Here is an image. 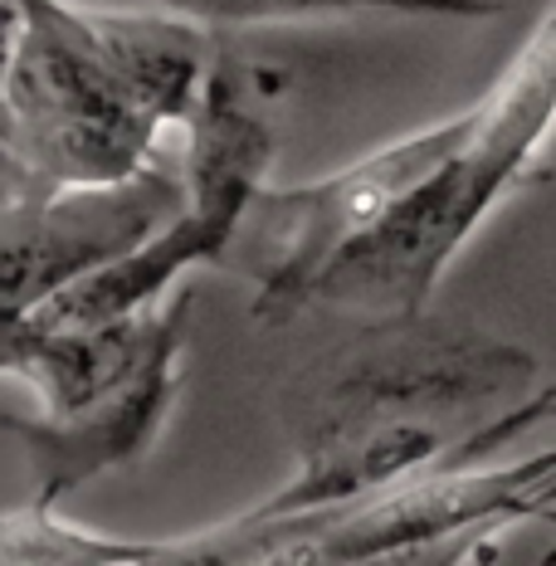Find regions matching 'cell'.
I'll return each instance as SVG.
<instances>
[{
    "mask_svg": "<svg viewBox=\"0 0 556 566\" xmlns=\"http://www.w3.org/2000/svg\"><path fill=\"white\" fill-rule=\"evenodd\" d=\"M552 420H556V386H547V391H537V396H527L523 406H513V410H507V416H499V420L473 424L464 440L449 444V450L434 459V464H444V469L489 464V454L507 450V444H513L517 434H527L532 424H552Z\"/></svg>",
    "mask_w": 556,
    "mask_h": 566,
    "instance_id": "9",
    "label": "cell"
},
{
    "mask_svg": "<svg viewBox=\"0 0 556 566\" xmlns=\"http://www.w3.org/2000/svg\"><path fill=\"white\" fill-rule=\"evenodd\" d=\"M459 142V113L410 137L366 151L313 186H264L254 200V226L264 250L254 264V317L264 327L293 323L313 308L317 283L352 244H361L376 226H386L410 196L444 167Z\"/></svg>",
    "mask_w": 556,
    "mask_h": 566,
    "instance_id": "4",
    "label": "cell"
},
{
    "mask_svg": "<svg viewBox=\"0 0 556 566\" xmlns=\"http://www.w3.org/2000/svg\"><path fill=\"white\" fill-rule=\"evenodd\" d=\"M216 50L171 10L6 0V191L123 181L186 127Z\"/></svg>",
    "mask_w": 556,
    "mask_h": 566,
    "instance_id": "1",
    "label": "cell"
},
{
    "mask_svg": "<svg viewBox=\"0 0 556 566\" xmlns=\"http://www.w3.org/2000/svg\"><path fill=\"white\" fill-rule=\"evenodd\" d=\"M186 176L151 161L123 181L59 186V191H6L0 206V274H6V317L74 289L103 264L133 254L167 220L186 210Z\"/></svg>",
    "mask_w": 556,
    "mask_h": 566,
    "instance_id": "6",
    "label": "cell"
},
{
    "mask_svg": "<svg viewBox=\"0 0 556 566\" xmlns=\"http://www.w3.org/2000/svg\"><path fill=\"white\" fill-rule=\"evenodd\" d=\"M537 376V361L523 347L459 327H430L420 317L371 323V337L317 381L298 434L352 430L371 420L444 416L517 391Z\"/></svg>",
    "mask_w": 556,
    "mask_h": 566,
    "instance_id": "5",
    "label": "cell"
},
{
    "mask_svg": "<svg viewBox=\"0 0 556 566\" xmlns=\"http://www.w3.org/2000/svg\"><path fill=\"white\" fill-rule=\"evenodd\" d=\"M542 517H556V469H552L547 489H542Z\"/></svg>",
    "mask_w": 556,
    "mask_h": 566,
    "instance_id": "10",
    "label": "cell"
},
{
    "mask_svg": "<svg viewBox=\"0 0 556 566\" xmlns=\"http://www.w3.org/2000/svg\"><path fill=\"white\" fill-rule=\"evenodd\" d=\"M537 562H547V566H556V547H547V552H542V557Z\"/></svg>",
    "mask_w": 556,
    "mask_h": 566,
    "instance_id": "11",
    "label": "cell"
},
{
    "mask_svg": "<svg viewBox=\"0 0 556 566\" xmlns=\"http://www.w3.org/2000/svg\"><path fill=\"white\" fill-rule=\"evenodd\" d=\"M191 317L196 289L186 283L108 323L6 317V376L40 400V416H6V434L34 464V499L59 503L157 444L181 391Z\"/></svg>",
    "mask_w": 556,
    "mask_h": 566,
    "instance_id": "3",
    "label": "cell"
},
{
    "mask_svg": "<svg viewBox=\"0 0 556 566\" xmlns=\"http://www.w3.org/2000/svg\"><path fill=\"white\" fill-rule=\"evenodd\" d=\"M151 10H171L206 30H254L293 25V20L333 15H440V20H489L503 15V0H137Z\"/></svg>",
    "mask_w": 556,
    "mask_h": 566,
    "instance_id": "8",
    "label": "cell"
},
{
    "mask_svg": "<svg viewBox=\"0 0 556 566\" xmlns=\"http://www.w3.org/2000/svg\"><path fill=\"white\" fill-rule=\"evenodd\" d=\"M556 133V0L537 15L503 74L459 113V142L444 167L420 186L386 226L327 269L313 308L357 313L371 323L420 317L444 269L473 230L517 186L542 176V151Z\"/></svg>",
    "mask_w": 556,
    "mask_h": 566,
    "instance_id": "2",
    "label": "cell"
},
{
    "mask_svg": "<svg viewBox=\"0 0 556 566\" xmlns=\"http://www.w3.org/2000/svg\"><path fill=\"white\" fill-rule=\"evenodd\" d=\"M279 133L269 123L254 88V69L230 50H216L210 78L200 88L196 113L186 117V191L191 206L244 226L254 200L264 196L274 171Z\"/></svg>",
    "mask_w": 556,
    "mask_h": 566,
    "instance_id": "7",
    "label": "cell"
}]
</instances>
